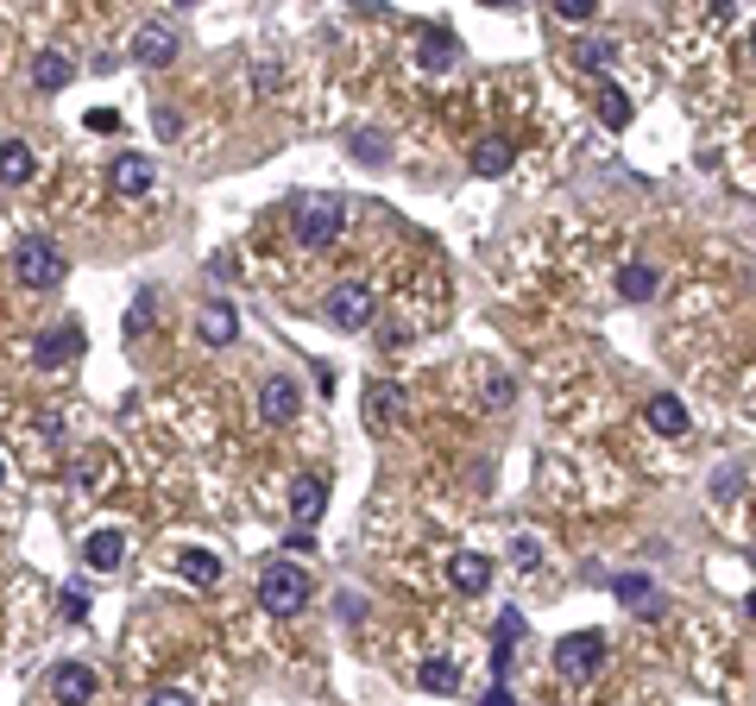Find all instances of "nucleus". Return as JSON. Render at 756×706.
<instances>
[{
  "label": "nucleus",
  "mask_w": 756,
  "mask_h": 706,
  "mask_svg": "<svg viewBox=\"0 0 756 706\" xmlns=\"http://www.w3.org/2000/svg\"><path fill=\"white\" fill-rule=\"evenodd\" d=\"M13 278H20L26 291H58L63 278H70V259H63L58 240L26 234L20 246H13Z\"/></svg>",
  "instance_id": "obj_1"
},
{
  "label": "nucleus",
  "mask_w": 756,
  "mask_h": 706,
  "mask_svg": "<svg viewBox=\"0 0 756 706\" xmlns=\"http://www.w3.org/2000/svg\"><path fill=\"white\" fill-rule=\"evenodd\" d=\"M310 574L296 568V562H265V574H259V606L278 612V618H296V612L310 606Z\"/></svg>",
  "instance_id": "obj_2"
},
{
  "label": "nucleus",
  "mask_w": 756,
  "mask_h": 706,
  "mask_svg": "<svg viewBox=\"0 0 756 706\" xmlns=\"http://www.w3.org/2000/svg\"><path fill=\"white\" fill-rule=\"evenodd\" d=\"M341 221H347L341 196H296L291 202V228H296L303 246H329V240L341 234Z\"/></svg>",
  "instance_id": "obj_3"
},
{
  "label": "nucleus",
  "mask_w": 756,
  "mask_h": 706,
  "mask_svg": "<svg viewBox=\"0 0 756 706\" xmlns=\"http://www.w3.org/2000/svg\"><path fill=\"white\" fill-rule=\"evenodd\" d=\"M372 310H379V296H372V284H360V278H341V284L322 296V315H329L341 334H360L372 322Z\"/></svg>",
  "instance_id": "obj_4"
},
{
  "label": "nucleus",
  "mask_w": 756,
  "mask_h": 706,
  "mask_svg": "<svg viewBox=\"0 0 756 706\" xmlns=\"http://www.w3.org/2000/svg\"><path fill=\"white\" fill-rule=\"evenodd\" d=\"M605 663V631H567L555 644V675L562 682H593Z\"/></svg>",
  "instance_id": "obj_5"
},
{
  "label": "nucleus",
  "mask_w": 756,
  "mask_h": 706,
  "mask_svg": "<svg viewBox=\"0 0 756 706\" xmlns=\"http://www.w3.org/2000/svg\"><path fill=\"white\" fill-rule=\"evenodd\" d=\"M82 347H89L82 322H51V329L32 334V360H39L44 373H51V366H70V360H82Z\"/></svg>",
  "instance_id": "obj_6"
},
{
  "label": "nucleus",
  "mask_w": 756,
  "mask_h": 706,
  "mask_svg": "<svg viewBox=\"0 0 756 706\" xmlns=\"http://www.w3.org/2000/svg\"><path fill=\"white\" fill-rule=\"evenodd\" d=\"M291 517H296V530H310V524L329 517V480H322V473H296L291 480Z\"/></svg>",
  "instance_id": "obj_7"
},
{
  "label": "nucleus",
  "mask_w": 756,
  "mask_h": 706,
  "mask_svg": "<svg viewBox=\"0 0 756 706\" xmlns=\"http://www.w3.org/2000/svg\"><path fill=\"white\" fill-rule=\"evenodd\" d=\"M612 593H618V606H631L637 618H662V612H668V593H662L649 574H618Z\"/></svg>",
  "instance_id": "obj_8"
},
{
  "label": "nucleus",
  "mask_w": 756,
  "mask_h": 706,
  "mask_svg": "<svg viewBox=\"0 0 756 706\" xmlns=\"http://www.w3.org/2000/svg\"><path fill=\"white\" fill-rule=\"evenodd\" d=\"M95 668H89V663H58V668H51V700H58V706H89V700H95Z\"/></svg>",
  "instance_id": "obj_9"
},
{
  "label": "nucleus",
  "mask_w": 756,
  "mask_h": 706,
  "mask_svg": "<svg viewBox=\"0 0 756 706\" xmlns=\"http://www.w3.org/2000/svg\"><path fill=\"white\" fill-rule=\"evenodd\" d=\"M133 58L145 63V70H164V63H177V26L145 20V26L133 32Z\"/></svg>",
  "instance_id": "obj_10"
},
{
  "label": "nucleus",
  "mask_w": 756,
  "mask_h": 706,
  "mask_svg": "<svg viewBox=\"0 0 756 706\" xmlns=\"http://www.w3.org/2000/svg\"><path fill=\"white\" fill-rule=\"evenodd\" d=\"M530 637V625H524V612H498V625H492V675H498V682H511V649L524 644Z\"/></svg>",
  "instance_id": "obj_11"
},
{
  "label": "nucleus",
  "mask_w": 756,
  "mask_h": 706,
  "mask_svg": "<svg viewBox=\"0 0 756 706\" xmlns=\"http://www.w3.org/2000/svg\"><path fill=\"white\" fill-rule=\"evenodd\" d=\"M82 562H89V568H95V574H114L120 562H127V536H120L114 524L89 530V536H82Z\"/></svg>",
  "instance_id": "obj_12"
},
{
  "label": "nucleus",
  "mask_w": 756,
  "mask_h": 706,
  "mask_svg": "<svg viewBox=\"0 0 756 706\" xmlns=\"http://www.w3.org/2000/svg\"><path fill=\"white\" fill-rule=\"evenodd\" d=\"M447 581H454V593H466V599H480V593L492 587V555L461 549L454 562H447Z\"/></svg>",
  "instance_id": "obj_13"
},
{
  "label": "nucleus",
  "mask_w": 756,
  "mask_h": 706,
  "mask_svg": "<svg viewBox=\"0 0 756 706\" xmlns=\"http://www.w3.org/2000/svg\"><path fill=\"white\" fill-rule=\"evenodd\" d=\"M195 334H202L209 347H233V334H240V310H233V303H221V296H214V303H202Z\"/></svg>",
  "instance_id": "obj_14"
},
{
  "label": "nucleus",
  "mask_w": 756,
  "mask_h": 706,
  "mask_svg": "<svg viewBox=\"0 0 756 706\" xmlns=\"http://www.w3.org/2000/svg\"><path fill=\"white\" fill-rule=\"evenodd\" d=\"M397 411H404V385H391V379H372L366 385V430H391L397 423Z\"/></svg>",
  "instance_id": "obj_15"
},
{
  "label": "nucleus",
  "mask_w": 756,
  "mask_h": 706,
  "mask_svg": "<svg viewBox=\"0 0 756 706\" xmlns=\"http://www.w3.org/2000/svg\"><path fill=\"white\" fill-rule=\"evenodd\" d=\"M643 423H649L656 435H687V430H694V416H687V404H681L675 392L649 397V404H643Z\"/></svg>",
  "instance_id": "obj_16"
},
{
  "label": "nucleus",
  "mask_w": 756,
  "mask_h": 706,
  "mask_svg": "<svg viewBox=\"0 0 756 706\" xmlns=\"http://www.w3.org/2000/svg\"><path fill=\"white\" fill-rule=\"evenodd\" d=\"M32 171H39V152H32L26 139H0V190L32 183Z\"/></svg>",
  "instance_id": "obj_17"
},
{
  "label": "nucleus",
  "mask_w": 756,
  "mask_h": 706,
  "mask_svg": "<svg viewBox=\"0 0 756 706\" xmlns=\"http://www.w3.org/2000/svg\"><path fill=\"white\" fill-rule=\"evenodd\" d=\"M296 404H303L296 379H265V385H259V416H265V423H291Z\"/></svg>",
  "instance_id": "obj_18"
},
{
  "label": "nucleus",
  "mask_w": 756,
  "mask_h": 706,
  "mask_svg": "<svg viewBox=\"0 0 756 706\" xmlns=\"http://www.w3.org/2000/svg\"><path fill=\"white\" fill-rule=\"evenodd\" d=\"M70 82H77V58H63V51H39V58H32V89H39V95H58Z\"/></svg>",
  "instance_id": "obj_19"
},
{
  "label": "nucleus",
  "mask_w": 756,
  "mask_h": 706,
  "mask_svg": "<svg viewBox=\"0 0 756 706\" xmlns=\"http://www.w3.org/2000/svg\"><path fill=\"white\" fill-rule=\"evenodd\" d=\"M152 183H158L152 158H139V152H120L114 158V190H120V196H145Z\"/></svg>",
  "instance_id": "obj_20"
},
{
  "label": "nucleus",
  "mask_w": 756,
  "mask_h": 706,
  "mask_svg": "<svg viewBox=\"0 0 756 706\" xmlns=\"http://www.w3.org/2000/svg\"><path fill=\"white\" fill-rule=\"evenodd\" d=\"M511 158H517V145H511V139H480L466 164H473L480 176H504V171H511Z\"/></svg>",
  "instance_id": "obj_21"
},
{
  "label": "nucleus",
  "mask_w": 756,
  "mask_h": 706,
  "mask_svg": "<svg viewBox=\"0 0 756 706\" xmlns=\"http://www.w3.org/2000/svg\"><path fill=\"white\" fill-rule=\"evenodd\" d=\"M177 574L190 581V587H214L221 581V562L209 549H177Z\"/></svg>",
  "instance_id": "obj_22"
},
{
  "label": "nucleus",
  "mask_w": 756,
  "mask_h": 706,
  "mask_svg": "<svg viewBox=\"0 0 756 706\" xmlns=\"http://www.w3.org/2000/svg\"><path fill=\"white\" fill-rule=\"evenodd\" d=\"M593 108H599V120L618 133V127H631V95H624L618 82H599V95H593Z\"/></svg>",
  "instance_id": "obj_23"
},
{
  "label": "nucleus",
  "mask_w": 756,
  "mask_h": 706,
  "mask_svg": "<svg viewBox=\"0 0 756 706\" xmlns=\"http://www.w3.org/2000/svg\"><path fill=\"white\" fill-rule=\"evenodd\" d=\"M416 682H423L429 694H454V687H461V668L447 663V656H429V663L416 668Z\"/></svg>",
  "instance_id": "obj_24"
},
{
  "label": "nucleus",
  "mask_w": 756,
  "mask_h": 706,
  "mask_svg": "<svg viewBox=\"0 0 756 706\" xmlns=\"http://www.w3.org/2000/svg\"><path fill=\"white\" fill-rule=\"evenodd\" d=\"M618 291L631 296V303H649V296H656V265H643V259H637V265H624Z\"/></svg>",
  "instance_id": "obj_25"
},
{
  "label": "nucleus",
  "mask_w": 756,
  "mask_h": 706,
  "mask_svg": "<svg viewBox=\"0 0 756 706\" xmlns=\"http://www.w3.org/2000/svg\"><path fill=\"white\" fill-rule=\"evenodd\" d=\"M347 145H353V158H360V164H385V133H372V127H353Z\"/></svg>",
  "instance_id": "obj_26"
},
{
  "label": "nucleus",
  "mask_w": 756,
  "mask_h": 706,
  "mask_svg": "<svg viewBox=\"0 0 756 706\" xmlns=\"http://www.w3.org/2000/svg\"><path fill=\"white\" fill-rule=\"evenodd\" d=\"M423 63L429 70H447V63H454V39H447V32H423Z\"/></svg>",
  "instance_id": "obj_27"
},
{
  "label": "nucleus",
  "mask_w": 756,
  "mask_h": 706,
  "mask_svg": "<svg viewBox=\"0 0 756 706\" xmlns=\"http://www.w3.org/2000/svg\"><path fill=\"white\" fill-rule=\"evenodd\" d=\"M574 63H581V70H605V63H612V44H605V39H581V44H574Z\"/></svg>",
  "instance_id": "obj_28"
},
{
  "label": "nucleus",
  "mask_w": 756,
  "mask_h": 706,
  "mask_svg": "<svg viewBox=\"0 0 756 706\" xmlns=\"http://www.w3.org/2000/svg\"><path fill=\"white\" fill-rule=\"evenodd\" d=\"M548 7H555V20H567V26H586L599 13V0H548Z\"/></svg>",
  "instance_id": "obj_29"
},
{
  "label": "nucleus",
  "mask_w": 756,
  "mask_h": 706,
  "mask_svg": "<svg viewBox=\"0 0 756 706\" xmlns=\"http://www.w3.org/2000/svg\"><path fill=\"white\" fill-rule=\"evenodd\" d=\"M152 303H158V291H139L133 315H127V341H139V334L152 329Z\"/></svg>",
  "instance_id": "obj_30"
},
{
  "label": "nucleus",
  "mask_w": 756,
  "mask_h": 706,
  "mask_svg": "<svg viewBox=\"0 0 756 706\" xmlns=\"http://www.w3.org/2000/svg\"><path fill=\"white\" fill-rule=\"evenodd\" d=\"M58 618H89V587H63L58 593Z\"/></svg>",
  "instance_id": "obj_31"
},
{
  "label": "nucleus",
  "mask_w": 756,
  "mask_h": 706,
  "mask_svg": "<svg viewBox=\"0 0 756 706\" xmlns=\"http://www.w3.org/2000/svg\"><path fill=\"white\" fill-rule=\"evenodd\" d=\"M511 555H517V568H543V543H536V536H517V543H511Z\"/></svg>",
  "instance_id": "obj_32"
},
{
  "label": "nucleus",
  "mask_w": 756,
  "mask_h": 706,
  "mask_svg": "<svg viewBox=\"0 0 756 706\" xmlns=\"http://www.w3.org/2000/svg\"><path fill=\"white\" fill-rule=\"evenodd\" d=\"M511 397H517V385H511L504 373H492V379H485V404H492V411H504Z\"/></svg>",
  "instance_id": "obj_33"
},
{
  "label": "nucleus",
  "mask_w": 756,
  "mask_h": 706,
  "mask_svg": "<svg viewBox=\"0 0 756 706\" xmlns=\"http://www.w3.org/2000/svg\"><path fill=\"white\" fill-rule=\"evenodd\" d=\"M737 492H744V473H737V467H718V473H713V498H737Z\"/></svg>",
  "instance_id": "obj_34"
},
{
  "label": "nucleus",
  "mask_w": 756,
  "mask_h": 706,
  "mask_svg": "<svg viewBox=\"0 0 756 706\" xmlns=\"http://www.w3.org/2000/svg\"><path fill=\"white\" fill-rule=\"evenodd\" d=\"M145 706H195V700H190V694H183V687H158V694H152V700H145Z\"/></svg>",
  "instance_id": "obj_35"
},
{
  "label": "nucleus",
  "mask_w": 756,
  "mask_h": 706,
  "mask_svg": "<svg viewBox=\"0 0 756 706\" xmlns=\"http://www.w3.org/2000/svg\"><path fill=\"white\" fill-rule=\"evenodd\" d=\"M114 127H120L114 108H95V114H89V133H114Z\"/></svg>",
  "instance_id": "obj_36"
},
{
  "label": "nucleus",
  "mask_w": 756,
  "mask_h": 706,
  "mask_svg": "<svg viewBox=\"0 0 756 706\" xmlns=\"http://www.w3.org/2000/svg\"><path fill=\"white\" fill-rule=\"evenodd\" d=\"M152 127H158V139H177V114H171V108H158Z\"/></svg>",
  "instance_id": "obj_37"
},
{
  "label": "nucleus",
  "mask_w": 756,
  "mask_h": 706,
  "mask_svg": "<svg viewBox=\"0 0 756 706\" xmlns=\"http://www.w3.org/2000/svg\"><path fill=\"white\" fill-rule=\"evenodd\" d=\"M480 706H517V700H511V687H504V682H498V687H492V694H485V700H480Z\"/></svg>",
  "instance_id": "obj_38"
},
{
  "label": "nucleus",
  "mask_w": 756,
  "mask_h": 706,
  "mask_svg": "<svg viewBox=\"0 0 756 706\" xmlns=\"http://www.w3.org/2000/svg\"><path fill=\"white\" fill-rule=\"evenodd\" d=\"M744 612H750V618H756V593H750V599H744Z\"/></svg>",
  "instance_id": "obj_39"
},
{
  "label": "nucleus",
  "mask_w": 756,
  "mask_h": 706,
  "mask_svg": "<svg viewBox=\"0 0 756 706\" xmlns=\"http://www.w3.org/2000/svg\"><path fill=\"white\" fill-rule=\"evenodd\" d=\"M750 58H756V26H750Z\"/></svg>",
  "instance_id": "obj_40"
},
{
  "label": "nucleus",
  "mask_w": 756,
  "mask_h": 706,
  "mask_svg": "<svg viewBox=\"0 0 756 706\" xmlns=\"http://www.w3.org/2000/svg\"><path fill=\"white\" fill-rule=\"evenodd\" d=\"M0 486H7V461H0Z\"/></svg>",
  "instance_id": "obj_41"
},
{
  "label": "nucleus",
  "mask_w": 756,
  "mask_h": 706,
  "mask_svg": "<svg viewBox=\"0 0 756 706\" xmlns=\"http://www.w3.org/2000/svg\"><path fill=\"white\" fill-rule=\"evenodd\" d=\"M750 568H756V549H750Z\"/></svg>",
  "instance_id": "obj_42"
}]
</instances>
